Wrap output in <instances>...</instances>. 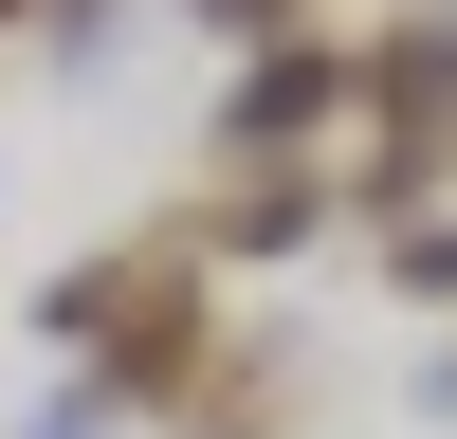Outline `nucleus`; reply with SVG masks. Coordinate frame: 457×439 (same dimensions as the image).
I'll list each match as a JSON object with an SVG mask.
<instances>
[{"label": "nucleus", "instance_id": "1", "mask_svg": "<svg viewBox=\"0 0 457 439\" xmlns=\"http://www.w3.org/2000/svg\"><path fill=\"white\" fill-rule=\"evenodd\" d=\"M202 19H293V0H202Z\"/></svg>", "mask_w": 457, "mask_h": 439}, {"label": "nucleus", "instance_id": "2", "mask_svg": "<svg viewBox=\"0 0 457 439\" xmlns=\"http://www.w3.org/2000/svg\"><path fill=\"white\" fill-rule=\"evenodd\" d=\"M0 19H37V0H0Z\"/></svg>", "mask_w": 457, "mask_h": 439}]
</instances>
